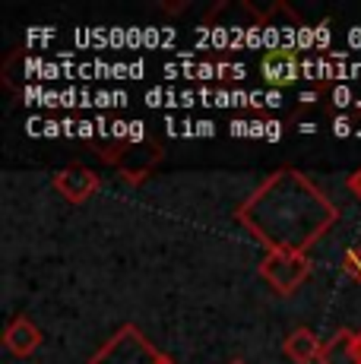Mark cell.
Listing matches in <instances>:
<instances>
[{
    "label": "cell",
    "mask_w": 361,
    "mask_h": 364,
    "mask_svg": "<svg viewBox=\"0 0 361 364\" xmlns=\"http://www.w3.org/2000/svg\"><path fill=\"white\" fill-rule=\"evenodd\" d=\"M352 130H355V124H352L345 114H339L336 121H333V133H336V136H349Z\"/></svg>",
    "instance_id": "8fae6325"
},
{
    "label": "cell",
    "mask_w": 361,
    "mask_h": 364,
    "mask_svg": "<svg viewBox=\"0 0 361 364\" xmlns=\"http://www.w3.org/2000/svg\"><path fill=\"white\" fill-rule=\"evenodd\" d=\"M4 346L10 348V355H16V358H29V355H36V348L41 346V330L29 317H16V320H10V326H6Z\"/></svg>",
    "instance_id": "8992f818"
},
{
    "label": "cell",
    "mask_w": 361,
    "mask_h": 364,
    "mask_svg": "<svg viewBox=\"0 0 361 364\" xmlns=\"http://www.w3.org/2000/svg\"><path fill=\"white\" fill-rule=\"evenodd\" d=\"M355 346H358V358H361V330L355 333Z\"/></svg>",
    "instance_id": "603a6c76"
},
{
    "label": "cell",
    "mask_w": 361,
    "mask_h": 364,
    "mask_svg": "<svg viewBox=\"0 0 361 364\" xmlns=\"http://www.w3.org/2000/svg\"><path fill=\"white\" fill-rule=\"evenodd\" d=\"M158 352L140 336L136 326H121L114 339H108L105 348L92 355L89 364H156Z\"/></svg>",
    "instance_id": "3957f363"
},
{
    "label": "cell",
    "mask_w": 361,
    "mask_h": 364,
    "mask_svg": "<svg viewBox=\"0 0 361 364\" xmlns=\"http://www.w3.org/2000/svg\"><path fill=\"white\" fill-rule=\"evenodd\" d=\"M301 105H317V92H301V99H298Z\"/></svg>",
    "instance_id": "ffe728a7"
},
{
    "label": "cell",
    "mask_w": 361,
    "mask_h": 364,
    "mask_svg": "<svg viewBox=\"0 0 361 364\" xmlns=\"http://www.w3.org/2000/svg\"><path fill=\"white\" fill-rule=\"evenodd\" d=\"M298 130H301V133H317V124H301V127H298Z\"/></svg>",
    "instance_id": "44dd1931"
},
{
    "label": "cell",
    "mask_w": 361,
    "mask_h": 364,
    "mask_svg": "<svg viewBox=\"0 0 361 364\" xmlns=\"http://www.w3.org/2000/svg\"><path fill=\"white\" fill-rule=\"evenodd\" d=\"M64 133V124L58 121H45V136H60Z\"/></svg>",
    "instance_id": "ac0fdd59"
},
{
    "label": "cell",
    "mask_w": 361,
    "mask_h": 364,
    "mask_svg": "<svg viewBox=\"0 0 361 364\" xmlns=\"http://www.w3.org/2000/svg\"><path fill=\"white\" fill-rule=\"evenodd\" d=\"M54 187H58V193H64L70 203H86L92 193H99L102 181H99V174L89 171V168L70 165V168H64V171H58Z\"/></svg>",
    "instance_id": "277c9868"
},
{
    "label": "cell",
    "mask_w": 361,
    "mask_h": 364,
    "mask_svg": "<svg viewBox=\"0 0 361 364\" xmlns=\"http://www.w3.org/2000/svg\"><path fill=\"white\" fill-rule=\"evenodd\" d=\"M238 219L269 250L304 254L339 219V209L304 174L276 171L238 209Z\"/></svg>",
    "instance_id": "6da1fadb"
},
{
    "label": "cell",
    "mask_w": 361,
    "mask_h": 364,
    "mask_svg": "<svg viewBox=\"0 0 361 364\" xmlns=\"http://www.w3.org/2000/svg\"><path fill=\"white\" fill-rule=\"evenodd\" d=\"M260 276L279 295H291L311 276V260L308 254H295V250H269L260 260Z\"/></svg>",
    "instance_id": "7a4b0ae2"
},
{
    "label": "cell",
    "mask_w": 361,
    "mask_h": 364,
    "mask_svg": "<svg viewBox=\"0 0 361 364\" xmlns=\"http://www.w3.org/2000/svg\"><path fill=\"white\" fill-rule=\"evenodd\" d=\"M146 124L143 121H130V130H127V146H136V143H143L146 139Z\"/></svg>",
    "instance_id": "30bf717a"
},
{
    "label": "cell",
    "mask_w": 361,
    "mask_h": 364,
    "mask_svg": "<svg viewBox=\"0 0 361 364\" xmlns=\"http://www.w3.org/2000/svg\"><path fill=\"white\" fill-rule=\"evenodd\" d=\"M266 139H269V143L282 139V124L279 121H266Z\"/></svg>",
    "instance_id": "5bb4252c"
},
{
    "label": "cell",
    "mask_w": 361,
    "mask_h": 364,
    "mask_svg": "<svg viewBox=\"0 0 361 364\" xmlns=\"http://www.w3.org/2000/svg\"><path fill=\"white\" fill-rule=\"evenodd\" d=\"M232 364H247V361H232Z\"/></svg>",
    "instance_id": "cb8c5ba5"
},
{
    "label": "cell",
    "mask_w": 361,
    "mask_h": 364,
    "mask_svg": "<svg viewBox=\"0 0 361 364\" xmlns=\"http://www.w3.org/2000/svg\"><path fill=\"white\" fill-rule=\"evenodd\" d=\"M345 184H349V191H352V193H355V197L361 200V171L349 174V181H345Z\"/></svg>",
    "instance_id": "e0dca14e"
},
{
    "label": "cell",
    "mask_w": 361,
    "mask_h": 364,
    "mask_svg": "<svg viewBox=\"0 0 361 364\" xmlns=\"http://www.w3.org/2000/svg\"><path fill=\"white\" fill-rule=\"evenodd\" d=\"M193 133H197V136H212V133H216V124L212 121H197L193 124Z\"/></svg>",
    "instance_id": "4fadbf2b"
},
{
    "label": "cell",
    "mask_w": 361,
    "mask_h": 364,
    "mask_svg": "<svg viewBox=\"0 0 361 364\" xmlns=\"http://www.w3.org/2000/svg\"><path fill=\"white\" fill-rule=\"evenodd\" d=\"M282 352L289 355V361L295 364H320V355H323V342L314 336V330L308 326H298L286 336L282 342Z\"/></svg>",
    "instance_id": "52a82bcc"
},
{
    "label": "cell",
    "mask_w": 361,
    "mask_h": 364,
    "mask_svg": "<svg viewBox=\"0 0 361 364\" xmlns=\"http://www.w3.org/2000/svg\"><path fill=\"white\" fill-rule=\"evenodd\" d=\"M156 364H178V361H171L168 355H158V361H156Z\"/></svg>",
    "instance_id": "7402d4cb"
},
{
    "label": "cell",
    "mask_w": 361,
    "mask_h": 364,
    "mask_svg": "<svg viewBox=\"0 0 361 364\" xmlns=\"http://www.w3.org/2000/svg\"><path fill=\"white\" fill-rule=\"evenodd\" d=\"M345 272H349L355 282H361V250L352 247L349 254H345Z\"/></svg>",
    "instance_id": "9c48e42d"
},
{
    "label": "cell",
    "mask_w": 361,
    "mask_h": 364,
    "mask_svg": "<svg viewBox=\"0 0 361 364\" xmlns=\"http://www.w3.org/2000/svg\"><path fill=\"white\" fill-rule=\"evenodd\" d=\"M80 136H82V139H92V136H99V127H95L92 121H80Z\"/></svg>",
    "instance_id": "2e32d148"
},
{
    "label": "cell",
    "mask_w": 361,
    "mask_h": 364,
    "mask_svg": "<svg viewBox=\"0 0 361 364\" xmlns=\"http://www.w3.org/2000/svg\"><path fill=\"white\" fill-rule=\"evenodd\" d=\"M263 105H269V108H279V105H282V92H263Z\"/></svg>",
    "instance_id": "d6986e66"
},
{
    "label": "cell",
    "mask_w": 361,
    "mask_h": 364,
    "mask_svg": "<svg viewBox=\"0 0 361 364\" xmlns=\"http://www.w3.org/2000/svg\"><path fill=\"white\" fill-rule=\"evenodd\" d=\"M127 130H130L127 121H114V124H111V136H114V139H127Z\"/></svg>",
    "instance_id": "9a60e30c"
},
{
    "label": "cell",
    "mask_w": 361,
    "mask_h": 364,
    "mask_svg": "<svg viewBox=\"0 0 361 364\" xmlns=\"http://www.w3.org/2000/svg\"><path fill=\"white\" fill-rule=\"evenodd\" d=\"M260 73L266 76L269 86H289V82H295L298 76H301V58L295 54V48L282 45L263 58Z\"/></svg>",
    "instance_id": "5b68a950"
},
{
    "label": "cell",
    "mask_w": 361,
    "mask_h": 364,
    "mask_svg": "<svg viewBox=\"0 0 361 364\" xmlns=\"http://www.w3.org/2000/svg\"><path fill=\"white\" fill-rule=\"evenodd\" d=\"M333 99H336L339 108H345V105H352V102H355V95H352V89L339 86V89H333Z\"/></svg>",
    "instance_id": "7c38bea8"
},
{
    "label": "cell",
    "mask_w": 361,
    "mask_h": 364,
    "mask_svg": "<svg viewBox=\"0 0 361 364\" xmlns=\"http://www.w3.org/2000/svg\"><path fill=\"white\" fill-rule=\"evenodd\" d=\"M320 364H361L358 358V346H355V333L352 330H339L323 342V355Z\"/></svg>",
    "instance_id": "ba28073f"
}]
</instances>
